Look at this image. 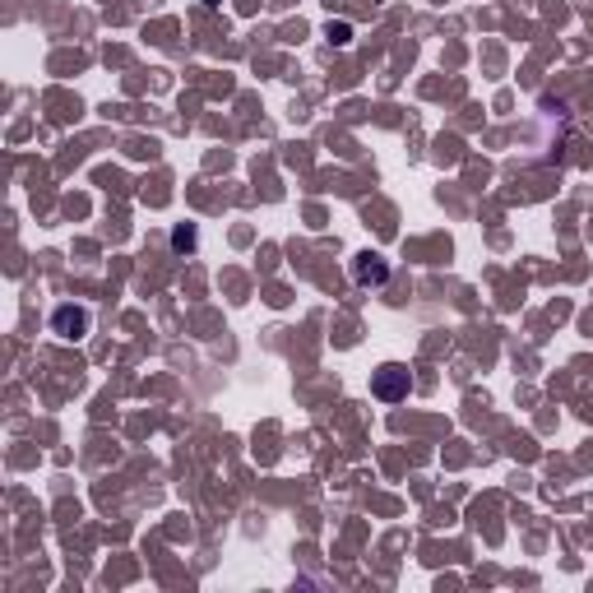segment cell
Instances as JSON below:
<instances>
[{
    "instance_id": "1",
    "label": "cell",
    "mask_w": 593,
    "mask_h": 593,
    "mask_svg": "<svg viewBox=\"0 0 593 593\" xmlns=\"http://www.w3.org/2000/svg\"><path fill=\"white\" fill-rule=\"evenodd\" d=\"M409 385H413V381H409V371H403L399 362H385L381 371L371 375V394H375V399H385V403L409 399Z\"/></svg>"
},
{
    "instance_id": "2",
    "label": "cell",
    "mask_w": 593,
    "mask_h": 593,
    "mask_svg": "<svg viewBox=\"0 0 593 593\" xmlns=\"http://www.w3.org/2000/svg\"><path fill=\"white\" fill-rule=\"evenodd\" d=\"M52 335L56 339H84L88 335V311H84V306H56V311H52Z\"/></svg>"
},
{
    "instance_id": "3",
    "label": "cell",
    "mask_w": 593,
    "mask_h": 593,
    "mask_svg": "<svg viewBox=\"0 0 593 593\" xmlns=\"http://www.w3.org/2000/svg\"><path fill=\"white\" fill-rule=\"evenodd\" d=\"M352 278H358L362 283V288H381V283L390 278V265H385V260L381 255H358V260H352Z\"/></svg>"
},
{
    "instance_id": "4",
    "label": "cell",
    "mask_w": 593,
    "mask_h": 593,
    "mask_svg": "<svg viewBox=\"0 0 593 593\" xmlns=\"http://www.w3.org/2000/svg\"><path fill=\"white\" fill-rule=\"evenodd\" d=\"M325 38H329V42H335V46H348L352 29H348V23H329V29H325Z\"/></svg>"
},
{
    "instance_id": "5",
    "label": "cell",
    "mask_w": 593,
    "mask_h": 593,
    "mask_svg": "<svg viewBox=\"0 0 593 593\" xmlns=\"http://www.w3.org/2000/svg\"><path fill=\"white\" fill-rule=\"evenodd\" d=\"M172 246H177V251H191V246H195V227H177V232H172Z\"/></svg>"
}]
</instances>
